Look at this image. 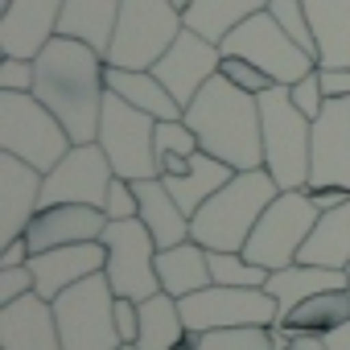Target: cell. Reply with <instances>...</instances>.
I'll list each match as a JSON object with an SVG mask.
<instances>
[{"mask_svg":"<svg viewBox=\"0 0 350 350\" xmlns=\"http://www.w3.org/2000/svg\"><path fill=\"white\" fill-rule=\"evenodd\" d=\"M103 70H107L103 54L75 38H54L38 54L33 95L62 120V128L70 132L75 144L99 140V116H103V99H107Z\"/></svg>","mask_w":350,"mask_h":350,"instance_id":"obj_1","label":"cell"},{"mask_svg":"<svg viewBox=\"0 0 350 350\" xmlns=\"http://www.w3.org/2000/svg\"><path fill=\"white\" fill-rule=\"evenodd\" d=\"M186 124L198 132L202 152L227 161L235 173L264 169V124H260V95H247L231 79L215 75L194 103L186 107Z\"/></svg>","mask_w":350,"mask_h":350,"instance_id":"obj_2","label":"cell"},{"mask_svg":"<svg viewBox=\"0 0 350 350\" xmlns=\"http://www.w3.org/2000/svg\"><path fill=\"white\" fill-rule=\"evenodd\" d=\"M280 194L268 169H243L190 219V239H198L206 252H243L260 215Z\"/></svg>","mask_w":350,"mask_h":350,"instance_id":"obj_3","label":"cell"},{"mask_svg":"<svg viewBox=\"0 0 350 350\" xmlns=\"http://www.w3.org/2000/svg\"><path fill=\"white\" fill-rule=\"evenodd\" d=\"M260 124H264V169L280 190L309 186V157H313V120L293 103L288 87H272L260 95Z\"/></svg>","mask_w":350,"mask_h":350,"instance_id":"obj_4","label":"cell"},{"mask_svg":"<svg viewBox=\"0 0 350 350\" xmlns=\"http://www.w3.org/2000/svg\"><path fill=\"white\" fill-rule=\"evenodd\" d=\"M70 132L38 95L0 91V152H13L33 169L50 173L70 152Z\"/></svg>","mask_w":350,"mask_h":350,"instance_id":"obj_5","label":"cell"},{"mask_svg":"<svg viewBox=\"0 0 350 350\" xmlns=\"http://www.w3.org/2000/svg\"><path fill=\"white\" fill-rule=\"evenodd\" d=\"M182 29H186V17L173 0H124L116 38L107 50V66L152 70Z\"/></svg>","mask_w":350,"mask_h":350,"instance_id":"obj_6","label":"cell"},{"mask_svg":"<svg viewBox=\"0 0 350 350\" xmlns=\"http://www.w3.org/2000/svg\"><path fill=\"white\" fill-rule=\"evenodd\" d=\"M54 317L62 350H116L124 338L116 329V288L107 272H95L54 297Z\"/></svg>","mask_w":350,"mask_h":350,"instance_id":"obj_7","label":"cell"},{"mask_svg":"<svg viewBox=\"0 0 350 350\" xmlns=\"http://www.w3.org/2000/svg\"><path fill=\"white\" fill-rule=\"evenodd\" d=\"M317 219H321V206L313 202L309 190H280L272 198V206L260 215L243 256L252 264L268 268V272L288 268V264H297V256H301L309 231L317 227Z\"/></svg>","mask_w":350,"mask_h":350,"instance_id":"obj_8","label":"cell"},{"mask_svg":"<svg viewBox=\"0 0 350 350\" xmlns=\"http://www.w3.org/2000/svg\"><path fill=\"white\" fill-rule=\"evenodd\" d=\"M99 148L107 152L116 178L128 182H144V178H161V161H157V120L132 103H124L120 95L107 91L103 99V116H99Z\"/></svg>","mask_w":350,"mask_h":350,"instance_id":"obj_9","label":"cell"},{"mask_svg":"<svg viewBox=\"0 0 350 350\" xmlns=\"http://www.w3.org/2000/svg\"><path fill=\"white\" fill-rule=\"evenodd\" d=\"M223 54H235V58H247V62H256L260 70H268L280 87H293L297 79H305L313 66H317V58L313 54H305L284 29H280V21L264 9V13H256V17H247L239 29H231L227 38H223V46H219Z\"/></svg>","mask_w":350,"mask_h":350,"instance_id":"obj_10","label":"cell"},{"mask_svg":"<svg viewBox=\"0 0 350 350\" xmlns=\"http://www.w3.org/2000/svg\"><path fill=\"white\" fill-rule=\"evenodd\" d=\"M103 247H107V280L116 288V297H132V301H148L152 293H161L157 280V239L140 219H124V223H107L103 231Z\"/></svg>","mask_w":350,"mask_h":350,"instance_id":"obj_11","label":"cell"},{"mask_svg":"<svg viewBox=\"0 0 350 350\" xmlns=\"http://www.w3.org/2000/svg\"><path fill=\"white\" fill-rule=\"evenodd\" d=\"M186 329H231V325H276V297L268 288H231L206 284L178 301Z\"/></svg>","mask_w":350,"mask_h":350,"instance_id":"obj_12","label":"cell"},{"mask_svg":"<svg viewBox=\"0 0 350 350\" xmlns=\"http://www.w3.org/2000/svg\"><path fill=\"white\" fill-rule=\"evenodd\" d=\"M111 182H116V169H111L107 152L99 148V140H91V144H70V152L46 173L42 206L79 202V206H99V211H103Z\"/></svg>","mask_w":350,"mask_h":350,"instance_id":"obj_13","label":"cell"},{"mask_svg":"<svg viewBox=\"0 0 350 350\" xmlns=\"http://www.w3.org/2000/svg\"><path fill=\"white\" fill-rule=\"evenodd\" d=\"M305 190H350V95L325 99L313 120V157Z\"/></svg>","mask_w":350,"mask_h":350,"instance_id":"obj_14","label":"cell"},{"mask_svg":"<svg viewBox=\"0 0 350 350\" xmlns=\"http://www.w3.org/2000/svg\"><path fill=\"white\" fill-rule=\"evenodd\" d=\"M219 66H223V50H219L215 42H206L202 33L182 29L178 42L165 50V58L152 66V75L169 87V95L178 99L182 107H190L194 95L219 75Z\"/></svg>","mask_w":350,"mask_h":350,"instance_id":"obj_15","label":"cell"},{"mask_svg":"<svg viewBox=\"0 0 350 350\" xmlns=\"http://www.w3.org/2000/svg\"><path fill=\"white\" fill-rule=\"evenodd\" d=\"M42 186L46 173L33 169L29 161L0 152V239H21L33 223V215L42 211Z\"/></svg>","mask_w":350,"mask_h":350,"instance_id":"obj_16","label":"cell"},{"mask_svg":"<svg viewBox=\"0 0 350 350\" xmlns=\"http://www.w3.org/2000/svg\"><path fill=\"white\" fill-rule=\"evenodd\" d=\"M62 0H9L0 13V54L9 58H38L58 38Z\"/></svg>","mask_w":350,"mask_h":350,"instance_id":"obj_17","label":"cell"},{"mask_svg":"<svg viewBox=\"0 0 350 350\" xmlns=\"http://www.w3.org/2000/svg\"><path fill=\"white\" fill-rule=\"evenodd\" d=\"M29 268H33V280H38V297L54 301L70 284L103 272L107 268V247H103V239H95V243H66V247L33 252Z\"/></svg>","mask_w":350,"mask_h":350,"instance_id":"obj_18","label":"cell"},{"mask_svg":"<svg viewBox=\"0 0 350 350\" xmlns=\"http://www.w3.org/2000/svg\"><path fill=\"white\" fill-rule=\"evenodd\" d=\"M107 231V215L99 206H79V202H62V206H42L25 231L33 252H50V247H66V243H95Z\"/></svg>","mask_w":350,"mask_h":350,"instance_id":"obj_19","label":"cell"},{"mask_svg":"<svg viewBox=\"0 0 350 350\" xmlns=\"http://www.w3.org/2000/svg\"><path fill=\"white\" fill-rule=\"evenodd\" d=\"M0 350H62L54 301L29 293L13 305H0Z\"/></svg>","mask_w":350,"mask_h":350,"instance_id":"obj_20","label":"cell"},{"mask_svg":"<svg viewBox=\"0 0 350 350\" xmlns=\"http://www.w3.org/2000/svg\"><path fill=\"white\" fill-rule=\"evenodd\" d=\"M329 288H350V276L342 268H321V264H301V260L268 276V293L276 297V321H284L313 293H329Z\"/></svg>","mask_w":350,"mask_h":350,"instance_id":"obj_21","label":"cell"},{"mask_svg":"<svg viewBox=\"0 0 350 350\" xmlns=\"http://www.w3.org/2000/svg\"><path fill=\"white\" fill-rule=\"evenodd\" d=\"M120 5H124V0H62L58 38L87 42L107 62L111 38H116V21H120Z\"/></svg>","mask_w":350,"mask_h":350,"instance_id":"obj_22","label":"cell"},{"mask_svg":"<svg viewBox=\"0 0 350 350\" xmlns=\"http://www.w3.org/2000/svg\"><path fill=\"white\" fill-rule=\"evenodd\" d=\"M231 178H235V169H231L227 161H219V157H211V152L198 148V152L190 157V169H186V173H169V178H161V182H165V190H169L173 198L182 202V211L194 219Z\"/></svg>","mask_w":350,"mask_h":350,"instance_id":"obj_23","label":"cell"},{"mask_svg":"<svg viewBox=\"0 0 350 350\" xmlns=\"http://www.w3.org/2000/svg\"><path fill=\"white\" fill-rule=\"evenodd\" d=\"M103 83L111 95H120L124 103L148 111L152 120H182L186 107L169 95V87L152 75V70H128V66H107L103 70Z\"/></svg>","mask_w":350,"mask_h":350,"instance_id":"obj_24","label":"cell"},{"mask_svg":"<svg viewBox=\"0 0 350 350\" xmlns=\"http://www.w3.org/2000/svg\"><path fill=\"white\" fill-rule=\"evenodd\" d=\"M132 186L140 194V223L152 231L157 247H178V243L190 239V215L165 190L161 178H144V182H132Z\"/></svg>","mask_w":350,"mask_h":350,"instance_id":"obj_25","label":"cell"},{"mask_svg":"<svg viewBox=\"0 0 350 350\" xmlns=\"http://www.w3.org/2000/svg\"><path fill=\"white\" fill-rule=\"evenodd\" d=\"M157 280H161V293L178 297V301L215 284L211 280V252L198 239H186L178 247H161L157 252Z\"/></svg>","mask_w":350,"mask_h":350,"instance_id":"obj_26","label":"cell"},{"mask_svg":"<svg viewBox=\"0 0 350 350\" xmlns=\"http://www.w3.org/2000/svg\"><path fill=\"white\" fill-rule=\"evenodd\" d=\"M317 66H350V0H305Z\"/></svg>","mask_w":350,"mask_h":350,"instance_id":"obj_27","label":"cell"},{"mask_svg":"<svg viewBox=\"0 0 350 350\" xmlns=\"http://www.w3.org/2000/svg\"><path fill=\"white\" fill-rule=\"evenodd\" d=\"M301 264H321V268H350V198L334 211H321L317 227L309 231L301 256Z\"/></svg>","mask_w":350,"mask_h":350,"instance_id":"obj_28","label":"cell"},{"mask_svg":"<svg viewBox=\"0 0 350 350\" xmlns=\"http://www.w3.org/2000/svg\"><path fill=\"white\" fill-rule=\"evenodd\" d=\"M264 9H268V0H190L182 9V17H186V29H194L206 42L223 46V38L231 29H239L247 17H256Z\"/></svg>","mask_w":350,"mask_h":350,"instance_id":"obj_29","label":"cell"},{"mask_svg":"<svg viewBox=\"0 0 350 350\" xmlns=\"http://www.w3.org/2000/svg\"><path fill=\"white\" fill-rule=\"evenodd\" d=\"M342 321H350V293L346 288H329V293H313L309 301H301L276 325H288L297 338H325Z\"/></svg>","mask_w":350,"mask_h":350,"instance_id":"obj_30","label":"cell"},{"mask_svg":"<svg viewBox=\"0 0 350 350\" xmlns=\"http://www.w3.org/2000/svg\"><path fill=\"white\" fill-rule=\"evenodd\" d=\"M186 338V317L178 297L169 293H152L148 301H140V346L144 350H173Z\"/></svg>","mask_w":350,"mask_h":350,"instance_id":"obj_31","label":"cell"},{"mask_svg":"<svg viewBox=\"0 0 350 350\" xmlns=\"http://www.w3.org/2000/svg\"><path fill=\"white\" fill-rule=\"evenodd\" d=\"M268 268L252 264L243 252H211V280L231 288H268Z\"/></svg>","mask_w":350,"mask_h":350,"instance_id":"obj_32","label":"cell"},{"mask_svg":"<svg viewBox=\"0 0 350 350\" xmlns=\"http://www.w3.org/2000/svg\"><path fill=\"white\" fill-rule=\"evenodd\" d=\"M198 350H276L268 338V325H231V329H206Z\"/></svg>","mask_w":350,"mask_h":350,"instance_id":"obj_33","label":"cell"},{"mask_svg":"<svg viewBox=\"0 0 350 350\" xmlns=\"http://www.w3.org/2000/svg\"><path fill=\"white\" fill-rule=\"evenodd\" d=\"M268 13L280 21V29L305 50L317 58V38H313V25H309V13H305V0H268Z\"/></svg>","mask_w":350,"mask_h":350,"instance_id":"obj_34","label":"cell"},{"mask_svg":"<svg viewBox=\"0 0 350 350\" xmlns=\"http://www.w3.org/2000/svg\"><path fill=\"white\" fill-rule=\"evenodd\" d=\"M202 144H198V132L182 120H157V161L165 157H194Z\"/></svg>","mask_w":350,"mask_h":350,"instance_id":"obj_35","label":"cell"},{"mask_svg":"<svg viewBox=\"0 0 350 350\" xmlns=\"http://www.w3.org/2000/svg\"><path fill=\"white\" fill-rule=\"evenodd\" d=\"M219 75H223V79H231L235 87H243L247 95H264V91H272V87H276V79H272L268 70H260L256 62H247V58H235V54H223V66H219Z\"/></svg>","mask_w":350,"mask_h":350,"instance_id":"obj_36","label":"cell"},{"mask_svg":"<svg viewBox=\"0 0 350 350\" xmlns=\"http://www.w3.org/2000/svg\"><path fill=\"white\" fill-rule=\"evenodd\" d=\"M103 215L107 223H124V219H140V194L128 178H116L111 190H107V202H103Z\"/></svg>","mask_w":350,"mask_h":350,"instance_id":"obj_37","label":"cell"},{"mask_svg":"<svg viewBox=\"0 0 350 350\" xmlns=\"http://www.w3.org/2000/svg\"><path fill=\"white\" fill-rule=\"evenodd\" d=\"M38 87V58H0V91H25L33 95Z\"/></svg>","mask_w":350,"mask_h":350,"instance_id":"obj_38","label":"cell"},{"mask_svg":"<svg viewBox=\"0 0 350 350\" xmlns=\"http://www.w3.org/2000/svg\"><path fill=\"white\" fill-rule=\"evenodd\" d=\"M288 95H293V103H297L309 120H317L321 107H325V91H321V75H317V66H313L305 79H297V83L288 87Z\"/></svg>","mask_w":350,"mask_h":350,"instance_id":"obj_39","label":"cell"},{"mask_svg":"<svg viewBox=\"0 0 350 350\" xmlns=\"http://www.w3.org/2000/svg\"><path fill=\"white\" fill-rule=\"evenodd\" d=\"M29 293H38V280H33V268L29 264L0 268V305H13V301H21Z\"/></svg>","mask_w":350,"mask_h":350,"instance_id":"obj_40","label":"cell"},{"mask_svg":"<svg viewBox=\"0 0 350 350\" xmlns=\"http://www.w3.org/2000/svg\"><path fill=\"white\" fill-rule=\"evenodd\" d=\"M325 99H346L350 95V66H317Z\"/></svg>","mask_w":350,"mask_h":350,"instance_id":"obj_41","label":"cell"},{"mask_svg":"<svg viewBox=\"0 0 350 350\" xmlns=\"http://www.w3.org/2000/svg\"><path fill=\"white\" fill-rule=\"evenodd\" d=\"M29 256H33V247H29V239H25V235H21V239H9V243H5V252H0V268L29 264Z\"/></svg>","mask_w":350,"mask_h":350,"instance_id":"obj_42","label":"cell"},{"mask_svg":"<svg viewBox=\"0 0 350 350\" xmlns=\"http://www.w3.org/2000/svg\"><path fill=\"white\" fill-rule=\"evenodd\" d=\"M321 342H325V350H350V321L334 325V329H329Z\"/></svg>","mask_w":350,"mask_h":350,"instance_id":"obj_43","label":"cell"},{"mask_svg":"<svg viewBox=\"0 0 350 350\" xmlns=\"http://www.w3.org/2000/svg\"><path fill=\"white\" fill-rule=\"evenodd\" d=\"M198 342H202V334H198V329H186V338L173 346V350H198Z\"/></svg>","mask_w":350,"mask_h":350,"instance_id":"obj_44","label":"cell"},{"mask_svg":"<svg viewBox=\"0 0 350 350\" xmlns=\"http://www.w3.org/2000/svg\"><path fill=\"white\" fill-rule=\"evenodd\" d=\"M288 350H325V342H321V338H297Z\"/></svg>","mask_w":350,"mask_h":350,"instance_id":"obj_45","label":"cell"},{"mask_svg":"<svg viewBox=\"0 0 350 350\" xmlns=\"http://www.w3.org/2000/svg\"><path fill=\"white\" fill-rule=\"evenodd\" d=\"M116 350H144V346H140V342H120Z\"/></svg>","mask_w":350,"mask_h":350,"instance_id":"obj_46","label":"cell"},{"mask_svg":"<svg viewBox=\"0 0 350 350\" xmlns=\"http://www.w3.org/2000/svg\"><path fill=\"white\" fill-rule=\"evenodd\" d=\"M173 5H178V9H186V5H190V0H173Z\"/></svg>","mask_w":350,"mask_h":350,"instance_id":"obj_47","label":"cell"},{"mask_svg":"<svg viewBox=\"0 0 350 350\" xmlns=\"http://www.w3.org/2000/svg\"><path fill=\"white\" fill-rule=\"evenodd\" d=\"M346 276H350V268H346ZM346 293H350V288H346Z\"/></svg>","mask_w":350,"mask_h":350,"instance_id":"obj_48","label":"cell"}]
</instances>
